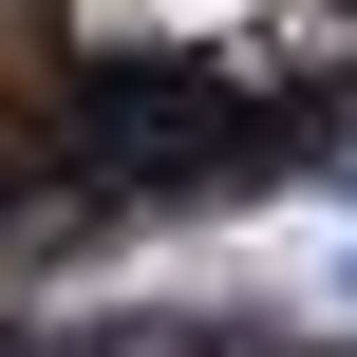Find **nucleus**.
Returning <instances> with one entry per match:
<instances>
[{
	"label": "nucleus",
	"mask_w": 357,
	"mask_h": 357,
	"mask_svg": "<svg viewBox=\"0 0 357 357\" xmlns=\"http://www.w3.org/2000/svg\"><path fill=\"white\" fill-rule=\"evenodd\" d=\"M38 357H188V320H94V339H38Z\"/></svg>",
	"instance_id": "f03ea898"
},
{
	"label": "nucleus",
	"mask_w": 357,
	"mask_h": 357,
	"mask_svg": "<svg viewBox=\"0 0 357 357\" xmlns=\"http://www.w3.org/2000/svg\"><path fill=\"white\" fill-rule=\"evenodd\" d=\"M0 357H38V339H0Z\"/></svg>",
	"instance_id": "7ed1b4c3"
},
{
	"label": "nucleus",
	"mask_w": 357,
	"mask_h": 357,
	"mask_svg": "<svg viewBox=\"0 0 357 357\" xmlns=\"http://www.w3.org/2000/svg\"><path fill=\"white\" fill-rule=\"evenodd\" d=\"M56 151H75L94 188H207V169H245V151H264V113H245L207 56H75Z\"/></svg>",
	"instance_id": "f257e3e1"
}]
</instances>
